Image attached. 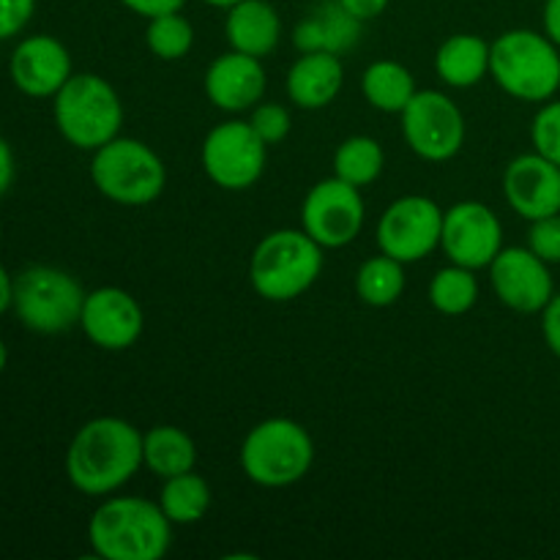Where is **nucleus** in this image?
<instances>
[{"mask_svg":"<svg viewBox=\"0 0 560 560\" xmlns=\"http://www.w3.org/2000/svg\"><path fill=\"white\" fill-rule=\"evenodd\" d=\"M142 432L118 416L82 424L66 452V476L82 495L107 498L142 468Z\"/></svg>","mask_w":560,"mask_h":560,"instance_id":"nucleus-1","label":"nucleus"},{"mask_svg":"<svg viewBox=\"0 0 560 560\" xmlns=\"http://www.w3.org/2000/svg\"><path fill=\"white\" fill-rule=\"evenodd\" d=\"M88 541L104 560H159L173 545V523L145 498H107L88 523Z\"/></svg>","mask_w":560,"mask_h":560,"instance_id":"nucleus-2","label":"nucleus"},{"mask_svg":"<svg viewBox=\"0 0 560 560\" xmlns=\"http://www.w3.org/2000/svg\"><path fill=\"white\" fill-rule=\"evenodd\" d=\"M490 74L512 98L545 104L560 91V47L547 33L514 27L490 44Z\"/></svg>","mask_w":560,"mask_h":560,"instance_id":"nucleus-3","label":"nucleus"},{"mask_svg":"<svg viewBox=\"0 0 560 560\" xmlns=\"http://www.w3.org/2000/svg\"><path fill=\"white\" fill-rule=\"evenodd\" d=\"M323 246L301 230H273L255 246L249 282L260 299L282 304L304 295L323 271Z\"/></svg>","mask_w":560,"mask_h":560,"instance_id":"nucleus-4","label":"nucleus"},{"mask_svg":"<svg viewBox=\"0 0 560 560\" xmlns=\"http://www.w3.org/2000/svg\"><path fill=\"white\" fill-rule=\"evenodd\" d=\"M60 137L80 151H98L120 135L124 104L115 88L98 74H71L52 96Z\"/></svg>","mask_w":560,"mask_h":560,"instance_id":"nucleus-5","label":"nucleus"},{"mask_svg":"<svg viewBox=\"0 0 560 560\" xmlns=\"http://www.w3.org/2000/svg\"><path fill=\"white\" fill-rule=\"evenodd\" d=\"M241 468L260 487H290L310 474L315 443L293 419H266L246 432L241 443Z\"/></svg>","mask_w":560,"mask_h":560,"instance_id":"nucleus-6","label":"nucleus"},{"mask_svg":"<svg viewBox=\"0 0 560 560\" xmlns=\"http://www.w3.org/2000/svg\"><path fill=\"white\" fill-rule=\"evenodd\" d=\"M91 180L118 206H148L167 186V167L151 145L135 137H115L93 151Z\"/></svg>","mask_w":560,"mask_h":560,"instance_id":"nucleus-7","label":"nucleus"},{"mask_svg":"<svg viewBox=\"0 0 560 560\" xmlns=\"http://www.w3.org/2000/svg\"><path fill=\"white\" fill-rule=\"evenodd\" d=\"M85 290L71 273L55 266H31L14 279V304L20 323L36 334H63L80 326Z\"/></svg>","mask_w":560,"mask_h":560,"instance_id":"nucleus-8","label":"nucleus"},{"mask_svg":"<svg viewBox=\"0 0 560 560\" xmlns=\"http://www.w3.org/2000/svg\"><path fill=\"white\" fill-rule=\"evenodd\" d=\"M202 170L224 191L252 189L262 178L268 145L249 120H224L202 140Z\"/></svg>","mask_w":560,"mask_h":560,"instance_id":"nucleus-9","label":"nucleus"},{"mask_svg":"<svg viewBox=\"0 0 560 560\" xmlns=\"http://www.w3.org/2000/svg\"><path fill=\"white\" fill-rule=\"evenodd\" d=\"M399 118L405 142L424 162H448L463 151L465 115L446 93L416 91Z\"/></svg>","mask_w":560,"mask_h":560,"instance_id":"nucleus-10","label":"nucleus"},{"mask_svg":"<svg viewBox=\"0 0 560 560\" xmlns=\"http://www.w3.org/2000/svg\"><path fill=\"white\" fill-rule=\"evenodd\" d=\"M443 208L424 195L394 200L377 219V246L399 262H419L441 246Z\"/></svg>","mask_w":560,"mask_h":560,"instance_id":"nucleus-11","label":"nucleus"},{"mask_svg":"<svg viewBox=\"0 0 560 560\" xmlns=\"http://www.w3.org/2000/svg\"><path fill=\"white\" fill-rule=\"evenodd\" d=\"M366 208L359 186L342 178H326L310 189L301 206V228L323 246L342 249L364 230Z\"/></svg>","mask_w":560,"mask_h":560,"instance_id":"nucleus-12","label":"nucleus"},{"mask_svg":"<svg viewBox=\"0 0 560 560\" xmlns=\"http://www.w3.org/2000/svg\"><path fill=\"white\" fill-rule=\"evenodd\" d=\"M441 249L446 252L448 262H457L470 271L490 268L498 252L503 249L501 219L485 202H454L448 211H443Z\"/></svg>","mask_w":560,"mask_h":560,"instance_id":"nucleus-13","label":"nucleus"},{"mask_svg":"<svg viewBox=\"0 0 560 560\" xmlns=\"http://www.w3.org/2000/svg\"><path fill=\"white\" fill-rule=\"evenodd\" d=\"M490 284L509 310L536 315L556 295L550 262L541 260L528 246H503L490 262Z\"/></svg>","mask_w":560,"mask_h":560,"instance_id":"nucleus-14","label":"nucleus"},{"mask_svg":"<svg viewBox=\"0 0 560 560\" xmlns=\"http://www.w3.org/2000/svg\"><path fill=\"white\" fill-rule=\"evenodd\" d=\"M80 328L96 348L129 350L145 328L142 306L124 288H96L85 295Z\"/></svg>","mask_w":560,"mask_h":560,"instance_id":"nucleus-15","label":"nucleus"},{"mask_svg":"<svg viewBox=\"0 0 560 560\" xmlns=\"http://www.w3.org/2000/svg\"><path fill=\"white\" fill-rule=\"evenodd\" d=\"M9 74L16 91L31 98H52L69 82L71 55L55 36L36 33L22 38L9 60Z\"/></svg>","mask_w":560,"mask_h":560,"instance_id":"nucleus-16","label":"nucleus"},{"mask_svg":"<svg viewBox=\"0 0 560 560\" xmlns=\"http://www.w3.org/2000/svg\"><path fill=\"white\" fill-rule=\"evenodd\" d=\"M503 195L509 208L528 222L560 213V167L536 151L523 153L503 173Z\"/></svg>","mask_w":560,"mask_h":560,"instance_id":"nucleus-17","label":"nucleus"},{"mask_svg":"<svg viewBox=\"0 0 560 560\" xmlns=\"http://www.w3.org/2000/svg\"><path fill=\"white\" fill-rule=\"evenodd\" d=\"M206 96L222 113H246V109L257 107L266 96L268 74L262 69L260 58H252L244 52L219 55L206 71Z\"/></svg>","mask_w":560,"mask_h":560,"instance_id":"nucleus-18","label":"nucleus"},{"mask_svg":"<svg viewBox=\"0 0 560 560\" xmlns=\"http://www.w3.org/2000/svg\"><path fill=\"white\" fill-rule=\"evenodd\" d=\"M288 96L301 109H323L345 85L342 58L334 52H301L288 71Z\"/></svg>","mask_w":560,"mask_h":560,"instance_id":"nucleus-19","label":"nucleus"},{"mask_svg":"<svg viewBox=\"0 0 560 560\" xmlns=\"http://www.w3.org/2000/svg\"><path fill=\"white\" fill-rule=\"evenodd\" d=\"M224 36H228L230 49L262 60L279 47L282 20L268 0H238L228 9Z\"/></svg>","mask_w":560,"mask_h":560,"instance_id":"nucleus-20","label":"nucleus"},{"mask_svg":"<svg viewBox=\"0 0 560 560\" xmlns=\"http://www.w3.org/2000/svg\"><path fill=\"white\" fill-rule=\"evenodd\" d=\"M364 22L350 16L337 0H326L317 9H312L304 20L295 25L293 44L301 52H334L342 55L345 49L359 42V33Z\"/></svg>","mask_w":560,"mask_h":560,"instance_id":"nucleus-21","label":"nucleus"},{"mask_svg":"<svg viewBox=\"0 0 560 560\" xmlns=\"http://www.w3.org/2000/svg\"><path fill=\"white\" fill-rule=\"evenodd\" d=\"M435 71L448 88H474L490 74V44L474 33L448 36L435 52Z\"/></svg>","mask_w":560,"mask_h":560,"instance_id":"nucleus-22","label":"nucleus"},{"mask_svg":"<svg viewBox=\"0 0 560 560\" xmlns=\"http://www.w3.org/2000/svg\"><path fill=\"white\" fill-rule=\"evenodd\" d=\"M142 463L159 479L189 474L197 465V446L180 427L159 424L142 435Z\"/></svg>","mask_w":560,"mask_h":560,"instance_id":"nucleus-23","label":"nucleus"},{"mask_svg":"<svg viewBox=\"0 0 560 560\" xmlns=\"http://www.w3.org/2000/svg\"><path fill=\"white\" fill-rule=\"evenodd\" d=\"M416 80L408 66L397 60H375L366 66L361 77V93L366 102L381 113H402L410 98L416 96Z\"/></svg>","mask_w":560,"mask_h":560,"instance_id":"nucleus-24","label":"nucleus"},{"mask_svg":"<svg viewBox=\"0 0 560 560\" xmlns=\"http://www.w3.org/2000/svg\"><path fill=\"white\" fill-rule=\"evenodd\" d=\"M159 506L173 525H195L211 509V487L195 470L164 479Z\"/></svg>","mask_w":560,"mask_h":560,"instance_id":"nucleus-25","label":"nucleus"},{"mask_svg":"<svg viewBox=\"0 0 560 560\" xmlns=\"http://www.w3.org/2000/svg\"><path fill=\"white\" fill-rule=\"evenodd\" d=\"M383 167H386V153L375 137H348L345 142H339L337 153H334V175L359 189L375 184Z\"/></svg>","mask_w":560,"mask_h":560,"instance_id":"nucleus-26","label":"nucleus"},{"mask_svg":"<svg viewBox=\"0 0 560 560\" xmlns=\"http://www.w3.org/2000/svg\"><path fill=\"white\" fill-rule=\"evenodd\" d=\"M405 290V262L394 260L388 255L370 257V260L361 262L359 273H355V293L364 301L366 306H383L397 304L399 295Z\"/></svg>","mask_w":560,"mask_h":560,"instance_id":"nucleus-27","label":"nucleus"},{"mask_svg":"<svg viewBox=\"0 0 560 560\" xmlns=\"http://www.w3.org/2000/svg\"><path fill=\"white\" fill-rule=\"evenodd\" d=\"M476 301H479V279H476V271H470V268L452 262V266L441 268L432 277L430 304L441 315H465V312L474 310Z\"/></svg>","mask_w":560,"mask_h":560,"instance_id":"nucleus-28","label":"nucleus"},{"mask_svg":"<svg viewBox=\"0 0 560 560\" xmlns=\"http://www.w3.org/2000/svg\"><path fill=\"white\" fill-rule=\"evenodd\" d=\"M145 44L159 60H180L195 47V25L180 11L148 20Z\"/></svg>","mask_w":560,"mask_h":560,"instance_id":"nucleus-29","label":"nucleus"},{"mask_svg":"<svg viewBox=\"0 0 560 560\" xmlns=\"http://www.w3.org/2000/svg\"><path fill=\"white\" fill-rule=\"evenodd\" d=\"M530 142H534L536 153H541V156L550 159V162H556L560 167V98L545 102L539 107V113L534 115Z\"/></svg>","mask_w":560,"mask_h":560,"instance_id":"nucleus-30","label":"nucleus"},{"mask_svg":"<svg viewBox=\"0 0 560 560\" xmlns=\"http://www.w3.org/2000/svg\"><path fill=\"white\" fill-rule=\"evenodd\" d=\"M249 124L252 129L260 135V140L266 142V145H277V142H282L284 137L290 135L293 120H290L288 107L268 102V104H257V107H252Z\"/></svg>","mask_w":560,"mask_h":560,"instance_id":"nucleus-31","label":"nucleus"},{"mask_svg":"<svg viewBox=\"0 0 560 560\" xmlns=\"http://www.w3.org/2000/svg\"><path fill=\"white\" fill-rule=\"evenodd\" d=\"M528 249L545 262H550V266L560 262V213L530 222Z\"/></svg>","mask_w":560,"mask_h":560,"instance_id":"nucleus-32","label":"nucleus"},{"mask_svg":"<svg viewBox=\"0 0 560 560\" xmlns=\"http://www.w3.org/2000/svg\"><path fill=\"white\" fill-rule=\"evenodd\" d=\"M36 11V0H0V42L14 38L25 31Z\"/></svg>","mask_w":560,"mask_h":560,"instance_id":"nucleus-33","label":"nucleus"},{"mask_svg":"<svg viewBox=\"0 0 560 560\" xmlns=\"http://www.w3.org/2000/svg\"><path fill=\"white\" fill-rule=\"evenodd\" d=\"M541 334H545L547 348L560 359V293L552 295L550 304L541 310Z\"/></svg>","mask_w":560,"mask_h":560,"instance_id":"nucleus-34","label":"nucleus"},{"mask_svg":"<svg viewBox=\"0 0 560 560\" xmlns=\"http://www.w3.org/2000/svg\"><path fill=\"white\" fill-rule=\"evenodd\" d=\"M129 11H135L137 16H145V20H153V16L173 14V11L184 9L186 0H120Z\"/></svg>","mask_w":560,"mask_h":560,"instance_id":"nucleus-35","label":"nucleus"},{"mask_svg":"<svg viewBox=\"0 0 560 560\" xmlns=\"http://www.w3.org/2000/svg\"><path fill=\"white\" fill-rule=\"evenodd\" d=\"M337 3L359 22H370V20H377V16L388 9L392 0H337Z\"/></svg>","mask_w":560,"mask_h":560,"instance_id":"nucleus-36","label":"nucleus"},{"mask_svg":"<svg viewBox=\"0 0 560 560\" xmlns=\"http://www.w3.org/2000/svg\"><path fill=\"white\" fill-rule=\"evenodd\" d=\"M14 153H11L9 142L0 137V197L11 189L14 184Z\"/></svg>","mask_w":560,"mask_h":560,"instance_id":"nucleus-37","label":"nucleus"},{"mask_svg":"<svg viewBox=\"0 0 560 560\" xmlns=\"http://www.w3.org/2000/svg\"><path fill=\"white\" fill-rule=\"evenodd\" d=\"M541 22H545L547 36H550L560 47V0H545V14H541Z\"/></svg>","mask_w":560,"mask_h":560,"instance_id":"nucleus-38","label":"nucleus"},{"mask_svg":"<svg viewBox=\"0 0 560 560\" xmlns=\"http://www.w3.org/2000/svg\"><path fill=\"white\" fill-rule=\"evenodd\" d=\"M11 304H14V279L9 277V271L0 262V315L9 312Z\"/></svg>","mask_w":560,"mask_h":560,"instance_id":"nucleus-39","label":"nucleus"},{"mask_svg":"<svg viewBox=\"0 0 560 560\" xmlns=\"http://www.w3.org/2000/svg\"><path fill=\"white\" fill-rule=\"evenodd\" d=\"M202 3L213 5V9H230V5H235L238 0H202Z\"/></svg>","mask_w":560,"mask_h":560,"instance_id":"nucleus-40","label":"nucleus"},{"mask_svg":"<svg viewBox=\"0 0 560 560\" xmlns=\"http://www.w3.org/2000/svg\"><path fill=\"white\" fill-rule=\"evenodd\" d=\"M5 364H9V348H5V342L0 339V372L5 370Z\"/></svg>","mask_w":560,"mask_h":560,"instance_id":"nucleus-41","label":"nucleus"}]
</instances>
